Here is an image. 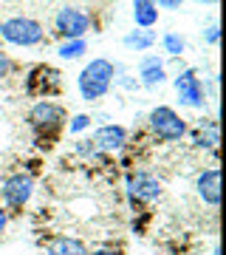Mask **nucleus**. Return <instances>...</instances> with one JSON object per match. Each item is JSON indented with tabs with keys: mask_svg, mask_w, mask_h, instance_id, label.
Returning a JSON list of instances; mask_svg holds the SVG:
<instances>
[{
	"mask_svg": "<svg viewBox=\"0 0 226 255\" xmlns=\"http://www.w3.org/2000/svg\"><path fill=\"white\" fill-rule=\"evenodd\" d=\"M116 63H110L108 57H93L76 77V91L85 102H96L108 97L113 82H116Z\"/></svg>",
	"mask_w": 226,
	"mask_h": 255,
	"instance_id": "obj_2",
	"label": "nucleus"
},
{
	"mask_svg": "<svg viewBox=\"0 0 226 255\" xmlns=\"http://www.w3.org/2000/svg\"><path fill=\"white\" fill-rule=\"evenodd\" d=\"M161 182L147 170H136V173L127 176V199L133 204H150V201L161 199Z\"/></svg>",
	"mask_w": 226,
	"mask_h": 255,
	"instance_id": "obj_8",
	"label": "nucleus"
},
{
	"mask_svg": "<svg viewBox=\"0 0 226 255\" xmlns=\"http://www.w3.org/2000/svg\"><path fill=\"white\" fill-rule=\"evenodd\" d=\"M88 255H122L119 247H99V250H88Z\"/></svg>",
	"mask_w": 226,
	"mask_h": 255,
	"instance_id": "obj_23",
	"label": "nucleus"
},
{
	"mask_svg": "<svg viewBox=\"0 0 226 255\" xmlns=\"http://www.w3.org/2000/svg\"><path fill=\"white\" fill-rule=\"evenodd\" d=\"M133 20H136V28H153L158 23L155 0H133Z\"/></svg>",
	"mask_w": 226,
	"mask_h": 255,
	"instance_id": "obj_14",
	"label": "nucleus"
},
{
	"mask_svg": "<svg viewBox=\"0 0 226 255\" xmlns=\"http://www.w3.org/2000/svg\"><path fill=\"white\" fill-rule=\"evenodd\" d=\"M90 28H93L90 14L76 9V6H63L54 17V31L63 37V40H82Z\"/></svg>",
	"mask_w": 226,
	"mask_h": 255,
	"instance_id": "obj_7",
	"label": "nucleus"
},
{
	"mask_svg": "<svg viewBox=\"0 0 226 255\" xmlns=\"http://www.w3.org/2000/svg\"><path fill=\"white\" fill-rule=\"evenodd\" d=\"M45 255H88V244L74 236H57L54 241H48Z\"/></svg>",
	"mask_w": 226,
	"mask_h": 255,
	"instance_id": "obj_13",
	"label": "nucleus"
},
{
	"mask_svg": "<svg viewBox=\"0 0 226 255\" xmlns=\"http://www.w3.org/2000/svg\"><path fill=\"white\" fill-rule=\"evenodd\" d=\"M125 48L130 51H150L155 46V31L153 28H133L130 34H125Z\"/></svg>",
	"mask_w": 226,
	"mask_h": 255,
	"instance_id": "obj_15",
	"label": "nucleus"
},
{
	"mask_svg": "<svg viewBox=\"0 0 226 255\" xmlns=\"http://www.w3.org/2000/svg\"><path fill=\"white\" fill-rule=\"evenodd\" d=\"M37 82L43 85L37 97H48V94H54L57 88H60V71H57V68H48V65H34L31 74L26 77V91L28 88H34Z\"/></svg>",
	"mask_w": 226,
	"mask_h": 255,
	"instance_id": "obj_12",
	"label": "nucleus"
},
{
	"mask_svg": "<svg viewBox=\"0 0 226 255\" xmlns=\"http://www.w3.org/2000/svg\"><path fill=\"white\" fill-rule=\"evenodd\" d=\"M34 196V176L31 173H11L0 184V201L9 210H23Z\"/></svg>",
	"mask_w": 226,
	"mask_h": 255,
	"instance_id": "obj_6",
	"label": "nucleus"
},
{
	"mask_svg": "<svg viewBox=\"0 0 226 255\" xmlns=\"http://www.w3.org/2000/svg\"><path fill=\"white\" fill-rule=\"evenodd\" d=\"M147 125L153 130L155 139L161 142H181L184 133H187V122L181 119V114L170 105H155L150 114H147Z\"/></svg>",
	"mask_w": 226,
	"mask_h": 255,
	"instance_id": "obj_4",
	"label": "nucleus"
},
{
	"mask_svg": "<svg viewBox=\"0 0 226 255\" xmlns=\"http://www.w3.org/2000/svg\"><path fill=\"white\" fill-rule=\"evenodd\" d=\"M85 128H90V117L88 114H76V117H71V122H68V133H82Z\"/></svg>",
	"mask_w": 226,
	"mask_h": 255,
	"instance_id": "obj_19",
	"label": "nucleus"
},
{
	"mask_svg": "<svg viewBox=\"0 0 226 255\" xmlns=\"http://www.w3.org/2000/svg\"><path fill=\"white\" fill-rule=\"evenodd\" d=\"M11 68H14V63H11V57L6 54V51H0V80H6L11 74Z\"/></svg>",
	"mask_w": 226,
	"mask_h": 255,
	"instance_id": "obj_22",
	"label": "nucleus"
},
{
	"mask_svg": "<svg viewBox=\"0 0 226 255\" xmlns=\"http://www.w3.org/2000/svg\"><path fill=\"white\" fill-rule=\"evenodd\" d=\"M74 147H76V153H79V156H88V159H90V156H99V150H96V145H93L90 139H79Z\"/></svg>",
	"mask_w": 226,
	"mask_h": 255,
	"instance_id": "obj_20",
	"label": "nucleus"
},
{
	"mask_svg": "<svg viewBox=\"0 0 226 255\" xmlns=\"http://www.w3.org/2000/svg\"><path fill=\"white\" fill-rule=\"evenodd\" d=\"M161 48H164V54L181 57L184 51H187V40H184L178 31H167V34L161 37Z\"/></svg>",
	"mask_w": 226,
	"mask_h": 255,
	"instance_id": "obj_18",
	"label": "nucleus"
},
{
	"mask_svg": "<svg viewBox=\"0 0 226 255\" xmlns=\"http://www.w3.org/2000/svg\"><path fill=\"white\" fill-rule=\"evenodd\" d=\"M85 51H88L85 37H82V40H63V43L57 46V54L63 57V60H79V57H85Z\"/></svg>",
	"mask_w": 226,
	"mask_h": 255,
	"instance_id": "obj_17",
	"label": "nucleus"
},
{
	"mask_svg": "<svg viewBox=\"0 0 226 255\" xmlns=\"http://www.w3.org/2000/svg\"><path fill=\"white\" fill-rule=\"evenodd\" d=\"M0 37L9 43V46H17V48H34L40 43H45V28L40 20L34 17H6L0 23Z\"/></svg>",
	"mask_w": 226,
	"mask_h": 255,
	"instance_id": "obj_3",
	"label": "nucleus"
},
{
	"mask_svg": "<svg viewBox=\"0 0 226 255\" xmlns=\"http://www.w3.org/2000/svg\"><path fill=\"white\" fill-rule=\"evenodd\" d=\"M136 74H139V82L145 88H158L167 82V65L158 54H145L136 65Z\"/></svg>",
	"mask_w": 226,
	"mask_h": 255,
	"instance_id": "obj_10",
	"label": "nucleus"
},
{
	"mask_svg": "<svg viewBox=\"0 0 226 255\" xmlns=\"http://www.w3.org/2000/svg\"><path fill=\"white\" fill-rule=\"evenodd\" d=\"M215 3H218V0H215Z\"/></svg>",
	"mask_w": 226,
	"mask_h": 255,
	"instance_id": "obj_27",
	"label": "nucleus"
},
{
	"mask_svg": "<svg viewBox=\"0 0 226 255\" xmlns=\"http://www.w3.org/2000/svg\"><path fill=\"white\" fill-rule=\"evenodd\" d=\"M172 85H175V100H178L184 108H192V111L207 108V88H204L198 71L184 68V71L175 74Z\"/></svg>",
	"mask_w": 226,
	"mask_h": 255,
	"instance_id": "obj_5",
	"label": "nucleus"
},
{
	"mask_svg": "<svg viewBox=\"0 0 226 255\" xmlns=\"http://www.w3.org/2000/svg\"><path fill=\"white\" fill-rule=\"evenodd\" d=\"M204 40H207L209 46H218V40H221V28H218V20H212L204 31Z\"/></svg>",
	"mask_w": 226,
	"mask_h": 255,
	"instance_id": "obj_21",
	"label": "nucleus"
},
{
	"mask_svg": "<svg viewBox=\"0 0 226 255\" xmlns=\"http://www.w3.org/2000/svg\"><path fill=\"white\" fill-rule=\"evenodd\" d=\"M198 3H215V0H198Z\"/></svg>",
	"mask_w": 226,
	"mask_h": 255,
	"instance_id": "obj_26",
	"label": "nucleus"
},
{
	"mask_svg": "<svg viewBox=\"0 0 226 255\" xmlns=\"http://www.w3.org/2000/svg\"><path fill=\"white\" fill-rule=\"evenodd\" d=\"M65 125H68V111L54 100H40L28 111V128L34 130L37 145L51 147Z\"/></svg>",
	"mask_w": 226,
	"mask_h": 255,
	"instance_id": "obj_1",
	"label": "nucleus"
},
{
	"mask_svg": "<svg viewBox=\"0 0 226 255\" xmlns=\"http://www.w3.org/2000/svg\"><path fill=\"white\" fill-rule=\"evenodd\" d=\"M195 193L198 199L209 207H218L221 204V170L218 167H207L201 170L198 179H195Z\"/></svg>",
	"mask_w": 226,
	"mask_h": 255,
	"instance_id": "obj_11",
	"label": "nucleus"
},
{
	"mask_svg": "<svg viewBox=\"0 0 226 255\" xmlns=\"http://www.w3.org/2000/svg\"><path fill=\"white\" fill-rule=\"evenodd\" d=\"M6 224H9V216H6V207L0 204V236L6 233Z\"/></svg>",
	"mask_w": 226,
	"mask_h": 255,
	"instance_id": "obj_25",
	"label": "nucleus"
},
{
	"mask_svg": "<svg viewBox=\"0 0 226 255\" xmlns=\"http://www.w3.org/2000/svg\"><path fill=\"white\" fill-rule=\"evenodd\" d=\"M155 6H158V9H170V11H175L178 6H184V0H155Z\"/></svg>",
	"mask_w": 226,
	"mask_h": 255,
	"instance_id": "obj_24",
	"label": "nucleus"
},
{
	"mask_svg": "<svg viewBox=\"0 0 226 255\" xmlns=\"http://www.w3.org/2000/svg\"><path fill=\"white\" fill-rule=\"evenodd\" d=\"M90 142L96 145L99 153H116V150H122V147L127 145V128L113 125V122H110V125H99L93 130Z\"/></svg>",
	"mask_w": 226,
	"mask_h": 255,
	"instance_id": "obj_9",
	"label": "nucleus"
},
{
	"mask_svg": "<svg viewBox=\"0 0 226 255\" xmlns=\"http://www.w3.org/2000/svg\"><path fill=\"white\" fill-rule=\"evenodd\" d=\"M215 145H218V122L215 119H201L198 130H195V147L215 150Z\"/></svg>",
	"mask_w": 226,
	"mask_h": 255,
	"instance_id": "obj_16",
	"label": "nucleus"
}]
</instances>
